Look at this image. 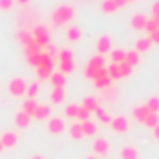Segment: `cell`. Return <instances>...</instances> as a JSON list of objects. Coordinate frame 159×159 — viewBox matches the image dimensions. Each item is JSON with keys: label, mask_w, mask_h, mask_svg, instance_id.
<instances>
[{"label": "cell", "mask_w": 159, "mask_h": 159, "mask_svg": "<svg viewBox=\"0 0 159 159\" xmlns=\"http://www.w3.org/2000/svg\"><path fill=\"white\" fill-rule=\"evenodd\" d=\"M41 56H43V51H41V52H34V54H26V62H28V66L38 67L39 62H41Z\"/></svg>", "instance_id": "83f0119b"}, {"label": "cell", "mask_w": 159, "mask_h": 159, "mask_svg": "<svg viewBox=\"0 0 159 159\" xmlns=\"http://www.w3.org/2000/svg\"><path fill=\"white\" fill-rule=\"evenodd\" d=\"M148 114H150V112H148V109H146L144 105H140V107H135V109H133V116H135V120H139L140 124L144 122V118H146Z\"/></svg>", "instance_id": "d4e9b609"}, {"label": "cell", "mask_w": 159, "mask_h": 159, "mask_svg": "<svg viewBox=\"0 0 159 159\" xmlns=\"http://www.w3.org/2000/svg\"><path fill=\"white\" fill-rule=\"evenodd\" d=\"M111 127H112L116 133H125V131L129 129V122H127V118H124V116H116V118L111 120Z\"/></svg>", "instance_id": "9c48e42d"}, {"label": "cell", "mask_w": 159, "mask_h": 159, "mask_svg": "<svg viewBox=\"0 0 159 159\" xmlns=\"http://www.w3.org/2000/svg\"><path fill=\"white\" fill-rule=\"evenodd\" d=\"M45 54H47L49 58H52V60H54V58H56V54H58V51H56L52 45H47V52H45Z\"/></svg>", "instance_id": "7bdbcfd3"}, {"label": "cell", "mask_w": 159, "mask_h": 159, "mask_svg": "<svg viewBox=\"0 0 159 159\" xmlns=\"http://www.w3.org/2000/svg\"><path fill=\"white\" fill-rule=\"evenodd\" d=\"M26 86H28V84L25 83V79L17 77V79H11V81H10L8 90H10V94H11L13 98H21V96L26 94Z\"/></svg>", "instance_id": "5b68a950"}, {"label": "cell", "mask_w": 159, "mask_h": 159, "mask_svg": "<svg viewBox=\"0 0 159 159\" xmlns=\"http://www.w3.org/2000/svg\"><path fill=\"white\" fill-rule=\"evenodd\" d=\"M148 39H150L152 43H159V30H153V32H150Z\"/></svg>", "instance_id": "ee69618b"}, {"label": "cell", "mask_w": 159, "mask_h": 159, "mask_svg": "<svg viewBox=\"0 0 159 159\" xmlns=\"http://www.w3.org/2000/svg\"><path fill=\"white\" fill-rule=\"evenodd\" d=\"M49 81H51V84H52V88H64L66 86V75L64 73H60V71H52V75L49 77Z\"/></svg>", "instance_id": "8fae6325"}, {"label": "cell", "mask_w": 159, "mask_h": 159, "mask_svg": "<svg viewBox=\"0 0 159 159\" xmlns=\"http://www.w3.org/2000/svg\"><path fill=\"white\" fill-rule=\"evenodd\" d=\"M15 4H19V6H28L30 0H15Z\"/></svg>", "instance_id": "c3c4849f"}, {"label": "cell", "mask_w": 159, "mask_h": 159, "mask_svg": "<svg viewBox=\"0 0 159 159\" xmlns=\"http://www.w3.org/2000/svg\"><path fill=\"white\" fill-rule=\"evenodd\" d=\"M144 30H146L148 34H150V32H153V30H159V17H152V19H148V21H146Z\"/></svg>", "instance_id": "1f68e13d"}, {"label": "cell", "mask_w": 159, "mask_h": 159, "mask_svg": "<svg viewBox=\"0 0 159 159\" xmlns=\"http://www.w3.org/2000/svg\"><path fill=\"white\" fill-rule=\"evenodd\" d=\"M64 99H66L64 88H52V92H51V101H52V103H62Z\"/></svg>", "instance_id": "cb8c5ba5"}, {"label": "cell", "mask_w": 159, "mask_h": 159, "mask_svg": "<svg viewBox=\"0 0 159 159\" xmlns=\"http://www.w3.org/2000/svg\"><path fill=\"white\" fill-rule=\"evenodd\" d=\"M146 21H148V17H146V15L137 13V15H133V19H131V28H133V30H144Z\"/></svg>", "instance_id": "4fadbf2b"}, {"label": "cell", "mask_w": 159, "mask_h": 159, "mask_svg": "<svg viewBox=\"0 0 159 159\" xmlns=\"http://www.w3.org/2000/svg\"><path fill=\"white\" fill-rule=\"evenodd\" d=\"M52 67H54V60H52V58H49V56L43 52L41 62H39V66L36 67V69H38V77L41 79V81H47V79L52 75Z\"/></svg>", "instance_id": "3957f363"}, {"label": "cell", "mask_w": 159, "mask_h": 159, "mask_svg": "<svg viewBox=\"0 0 159 159\" xmlns=\"http://www.w3.org/2000/svg\"><path fill=\"white\" fill-rule=\"evenodd\" d=\"M124 62H127L131 67H135V66L139 64V52H135V51L125 52V60H124Z\"/></svg>", "instance_id": "836d02e7"}, {"label": "cell", "mask_w": 159, "mask_h": 159, "mask_svg": "<svg viewBox=\"0 0 159 159\" xmlns=\"http://www.w3.org/2000/svg\"><path fill=\"white\" fill-rule=\"evenodd\" d=\"M152 135H153L155 140H159V124H157L155 127H152Z\"/></svg>", "instance_id": "bcb514c9"}, {"label": "cell", "mask_w": 159, "mask_h": 159, "mask_svg": "<svg viewBox=\"0 0 159 159\" xmlns=\"http://www.w3.org/2000/svg\"><path fill=\"white\" fill-rule=\"evenodd\" d=\"M32 39H34V38H32V32H28V30H19V32H17V41H19L23 47L28 45Z\"/></svg>", "instance_id": "7402d4cb"}, {"label": "cell", "mask_w": 159, "mask_h": 159, "mask_svg": "<svg viewBox=\"0 0 159 159\" xmlns=\"http://www.w3.org/2000/svg\"><path fill=\"white\" fill-rule=\"evenodd\" d=\"M15 6V0H0V10L2 11H8Z\"/></svg>", "instance_id": "b9f144b4"}, {"label": "cell", "mask_w": 159, "mask_h": 159, "mask_svg": "<svg viewBox=\"0 0 159 159\" xmlns=\"http://www.w3.org/2000/svg\"><path fill=\"white\" fill-rule=\"evenodd\" d=\"M36 107H38L36 99H26V101L23 103V112H26L28 116H32V114H34V111H36Z\"/></svg>", "instance_id": "4dcf8cb0"}, {"label": "cell", "mask_w": 159, "mask_h": 159, "mask_svg": "<svg viewBox=\"0 0 159 159\" xmlns=\"http://www.w3.org/2000/svg\"><path fill=\"white\" fill-rule=\"evenodd\" d=\"M58 67H60V73H71L75 69V62L73 60H64V62H58Z\"/></svg>", "instance_id": "f1b7e54d"}, {"label": "cell", "mask_w": 159, "mask_h": 159, "mask_svg": "<svg viewBox=\"0 0 159 159\" xmlns=\"http://www.w3.org/2000/svg\"><path fill=\"white\" fill-rule=\"evenodd\" d=\"M96 49H98V54H101V56L109 54V52L112 51V41H111V38H109V36H101V38L98 39Z\"/></svg>", "instance_id": "8992f818"}, {"label": "cell", "mask_w": 159, "mask_h": 159, "mask_svg": "<svg viewBox=\"0 0 159 159\" xmlns=\"http://www.w3.org/2000/svg\"><path fill=\"white\" fill-rule=\"evenodd\" d=\"M152 47V41L148 39V38H142V39H137V43H135V52H146L148 49Z\"/></svg>", "instance_id": "44dd1931"}, {"label": "cell", "mask_w": 159, "mask_h": 159, "mask_svg": "<svg viewBox=\"0 0 159 159\" xmlns=\"http://www.w3.org/2000/svg\"><path fill=\"white\" fill-rule=\"evenodd\" d=\"M116 66H118V71H120L122 79H124V77H129V75H131V71H133V67H131L127 62H120V64H116Z\"/></svg>", "instance_id": "e575fe53"}, {"label": "cell", "mask_w": 159, "mask_h": 159, "mask_svg": "<svg viewBox=\"0 0 159 159\" xmlns=\"http://www.w3.org/2000/svg\"><path fill=\"white\" fill-rule=\"evenodd\" d=\"M73 13H75L73 6H69V4H62V6L54 8L51 19H52V23H54L56 26H62V25H66V23H69V21L73 19Z\"/></svg>", "instance_id": "6da1fadb"}, {"label": "cell", "mask_w": 159, "mask_h": 159, "mask_svg": "<svg viewBox=\"0 0 159 159\" xmlns=\"http://www.w3.org/2000/svg\"><path fill=\"white\" fill-rule=\"evenodd\" d=\"M58 62H64V60H73V51L71 49H60L58 54H56Z\"/></svg>", "instance_id": "d6a6232c"}, {"label": "cell", "mask_w": 159, "mask_h": 159, "mask_svg": "<svg viewBox=\"0 0 159 159\" xmlns=\"http://www.w3.org/2000/svg\"><path fill=\"white\" fill-rule=\"evenodd\" d=\"M86 159H99V157H98V155H88Z\"/></svg>", "instance_id": "f907efd6"}, {"label": "cell", "mask_w": 159, "mask_h": 159, "mask_svg": "<svg viewBox=\"0 0 159 159\" xmlns=\"http://www.w3.org/2000/svg\"><path fill=\"white\" fill-rule=\"evenodd\" d=\"M69 137H71L73 140H81V139L84 137L83 127H81V122H75V124L69 127Z\"/></svg>", "instance_id": "e0dca14e"}, {"label": "cell", "mask_w": 159, "mask_h": 159, "mask_svg": "<svg viewBox=\"0 0 159 159\" xmlns=\"http://www.w3.org/2000/svg\"><path fill=\"white\" fill-rule=\"evenodd\" d=\"M81 127H83L84 137H92V135H96V131H98V125H96L92 120H84V122H81Z\"/></svg>", "instance_id": "2e32d148"}, {"label": "cell", "mask_w": 159, "mask_h": 159, "mask_svg": "<svg viewBox=\"0 0 159 159\" xmlns=\"http://www.w3.org/2000/svg\"><path fill=\"white\" fill-rule=\"evenodd\" d=\"M30 159H47V157H43V155H32Z\"/></svg>", "instance_id": "681fc988"}, {"label": "cell", "mask_w": 159, "mask_h": 159, "mask_svg": "<svg viewBox=\"0 0 159 159\" xmlns=\"http://www.w3.org/2000/svg\"><path fill=\"white\" fill-rule=\"evenodd\" d=\"M34 52H41V47L32 39L28 45H25V54H34Z\"/></svg>", "instance_id": "74e56055"}, {"label": "cell", "mask_w": 159, "mask_h": 159, "mask_svg": "<svg viewBox=\"0 0 159 159\" xmlns=\"http://www.w3.org/2000/svg\"><path fill=\"white\" fill-rule=\"evenodd\" d=\"M77 112H79V105H67L66 107V116L67 118H77Z\"/></svg>", "instance_id": "60d3db41"}, {"label": "cell", "mask_w": 159, "mask_h": 159, "mask_svg": "<svg viewBox=\"0 0 159 159\" xmlns=\"http://www.w3.org/2000/svg\"><path fill=\"white\" fill-rule=\"evenodd\" d=\"M111 83H112V81L109 79V73H107V75H101V77H98L96 81H94V84H96L99 90H105V88H109V86H111Z\"/></svg>", "instance_id": "603a6c76"}, {"label": "cell", "mask_w": 159, "mask_h": 159, "mask_svg": "<svg viewBox=\"0 0 159 159\" xmlns=\"http://www.w3.org/2000/svg\"><path fill=\"white\" fill-rule=\"evenodd\" d=\"M92 150H94V153H98V155H107L109 153V150H111V144H109V140L107 139H96L94 140V144H92Z\"/></svg>", "instance_id": "52a82bcc"}, {"label": "cell", "mask_w": 159, "mask_h": 159, "mask_svg": "<svg viewBox=\"0 0 159 159\" xmlns=\"http://www.w3.org/2000/svg\"><path fill=\"white\" fill-rule=\"evenodd\" d=\"M152 17H159V2H155L152 6Z\"/></svg>", "instance_id": "f6af8a7d"}, {"label": "cell", "mask_w": 159, "mask_h": 159, "mask_svg": "<svg viewBox=\"0 0 159 159\" xmlns=\"http://www.w3.org/2000/svg\"><path fill=\"white\" fill-rule=\"evenodd\" d=\"M47 129H49V133H52V135H60V133H64L66 124H64L62 118H51V120L47 122Z\"/></svg>", "instance_id": "ba28073f"}, {"label": "cell", "mask_w": 159, "mask_h": 159, "mask_svg": "<svg viewBox=\"0 0 159 159\" xmlns=\"http://www.w3.org/2000/svg\"><path fill=\"white\" fill-rule=\"evenodd\" d=\"M142 124H144L146 127H150V129H152V127H155V125L159 124V118H157V114H152V112H150V114L144 118V122H142Z\"/></svg>", "instance_id": "8d00e7d4"}, {"label": "cell", "mask_w": 159, "mask_h": 159, "mask_svg": "<svg viewBox=\"0 0 159 159\" xmlns=\"http://www.w3.org/2000/svg\"><path fill=\"white\" fill-rule=\"evenodd\" d=\"M2 150H4V146H2V142H0V153H2Z\"/></svg>", "instance_id": "816d5d0a"}, {"label": "cell", "mask_w": 159, "mask_h": 159, "mask_svg": "<svg viewBox=\"0 0 159 159\" xmlns=\"http://www.w3.org/2000/svg\"><path fill=\"white\" fill-rule=\"evenodd\" d=\"M81 107H84L90 114L92 112H96L98 111V107H99V103H98V99L96 98H92V96H88V98H84V101H83V105Z\"/></svg>", "instance_id": "ac0fdd59"}, {"label": "cell", "mask_w": 159, "mask_h": 159, "mask_svg": "<svg viewBox=\"0 0 159 159\" xmlns=\"http://www.w3.org/2000/svg\"><path fill=\"white\" fill-rule=\"evenodd\" d=\"M118 155L120 159H139V150L135 146H124Z\"/></svg>", "instance_id": "7c38bea8"}, {"label": "cell", "mask_w": 159, "mask_h": 159, "mask_svg": "<svg viewBox=\"0 0 159 159\" xmlns=\"http://www.w3.org/2000/svg\"><path fill=\"white\" fill-rule=\"evenodd\" d=\"M94 114H96V116H98V120H99V122H103V124H111V120H112V118H111V114H109V112H105L101 107H98V111H96Z\"/></svg>", "instance_id": "d590c367"}, {"label": "cell", "mask_w": 159, "mask_h": 159, "mask_svg": "<svg viewBox=\"0 0 159 159\" xmlns=\"http://www.w3.org/2000/svg\"><path fill=\"white\" fill-rule=\"evenodd\" d=\"M144 107L148 109V112H152V114H157V111H159V98H157V96L150 98V99L146 101V105H144Z\"/></svg>", "instance_id": "484cf974"}, {"label": "cell", "mask_w": 159, "mask_h": 159, "mask_svg": "<svg viewBox=\"0 0 159 159\" xmlns=\"http://www.w3.org/2000/svg\"><path fill=\"white\" fill-rule=\"evenodd\" d=\"M81 36H83V32H81V28H79V26H69L67 28V32H66V38L69 39V41H79V39H81Z\"/></svg>", "instance_id": "d6986e66"}, {"label": "cell", "mask_w": 159, "mask_h": 159, "mask_svg": "<svg viewBox=\"0 0 159 159\" xmlns=\"http://www.w3.org/2000/svg\"><path fill=\"white\" fill-rule=\"evenodd\" d=\"M17 140H19V137H17V133H13V131H8V133H4L2 137H0V142H2L4 148H13V146L17 144Z\"/></svg>", "instance_id": "30bf717a"}, {"label": "cell", "mask_w": 159, "mask_h": 159, "mask_svg": "<svg viewBox=\"0 0 159 159\" xmlns=\"http://www.w3.org/2000/svg\"><path fill=\"white\" fill-rule=\"evenodd\" d=\"M116 10H118V6H116L114 0H103V4H101V11L103 13H114Z\"/></svg>", "instance_id": "f546056e"}, {"label": "cell", "mask_w": 159, "mask_h": 159, "mask_svg": "<svg viewBox=\"0 0 159 159\" xmlns=\"http://www.w3.org/2000/svg\"><path fill=\"white\" fill-rule=\"evenodd\" d=\"M49 116H51V107H47V105H38L32 114V118H36V120H47Z\"/></svg>", "instance_id": "5bb4252c"}, {"label": "cell", "mask_w": 159, "mask_h": 159, "mask_svg": "<svg viewBox=\"0 0 159 159\" xmlns=\"http://www.w3.org/2000/svg\"><path fill=\"white\" fill-rule=\"evenodd\" d=\"M103 67H105V56H101V54L92 56V58L88 60V64H86V69H84L86 79L94 81V79L98 77V73H99V69H103Z\"/></svg>", "instance_id": "7a4b0ae2"}, {"label": "cell", "mask_w": 159, "mask_h": 159, "mask_svg": "<svg viewBox=\"0 0 159 159\" xmlns=\"http://www.w3.org/2000/svg\"><path fill=\"white\" fill-rule=\"evenodd\" d=\"M77 120L79 122H84V120H90V112L84 109V107H79V112H77Z\"/></svg>", "instance_id": "ab89813d"}, {"label": "cell", "mask_w": 159, "mask_h": 159, "mask_svg": "<svg viewBox=\"0 0 159 159\" xmlns=\"http://www.w3.org/2000/svg\"><path fill=\"white\" fill-rule=\"evenodd\" d=\"M107 73H109V79H111V81H120V79H122V75H120L116 64H109V66H107Z\"/></svg>", "instance_id": "4316f807"}, {"label": "cell", "mask_w": 159, "mask_h": 159, "mask_svg": "<svg viewBox=\"0 0 159 159\" xmlns=\"http://www.w3.org/2000/svg\"><path fill=\"white\" fill-rule=\"evenodd\" d=\"M32 38H34V41H36L41 49L47 47V45H49V30H47V26H43V25L34 26V28H32Z\"/></svg>", "instance_id": "277c9868"}, {"label": "cell", "mask_w": 159, "mask_h": 159, "mask_svg": "<svg viewBox=\"0 0 159 159\" xmlns=\"http://www.w3.org/2000/svg\"><path fill=\"white\" fill-rule=\"evenodd\" d=\"M116 2V6L118 8H122V6H125V4H129V2H133V0H114Z\"/></svg>", "instance_id": "7dc6e473"}, {"label": "cell", "mask_w": 159, "mask_h": 159, "mask_svg": "<svg viewBox=\"0 0 159 159\" xmlns=\"http://www.w3.org/2000/svg\"><path fill=\"white\" fill-rule=\"evenodd\" d=\"M109 56H111V64H120V62L125 60V51H122V49H112V51L109 52Z\"/></svg>", "instance_id": "ffe728a7"}, {"label": "cell", "mask_w": 159, "mask_h": 159, "mask_svg": "<svg viewBox=\"0 0 159 159\" xmlns=\"http://www.w3.org/2000/svg\"><path fill=\"white\" fill-rule=\"evenodd\" d=\"M38 92H39V83H32L30 86H26V96H28V99H34V98L38 96Z\"/></svg>", "instance_id": "f35d334b"}, {"label": "cell", "mask_w": 159, "mask_h": 159, "mask_svg": "<svg viewBox=\"0 0 159 159\" xmlns=\"http://www.w3.org/2000/svg\"><path fill=\"white\" fill-rule=\"evenodd\" d=\"M30 122H32V116H28L26 112L19 111V112L15 114V125H17V127H28Z\"/></svg>", "instance_id": "9a60e30c"}]
</instances>
